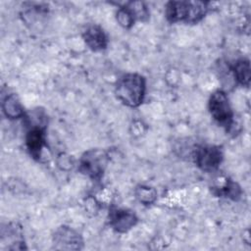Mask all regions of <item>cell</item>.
<instances>
[{"instance_id":"1","label":"cell","mask_w":251,"mask_h":251,"mask_svg":"<svg viewBox=\"0 0 251 251\" xmlns=\"http://www.w3.org/2000/svg\"><path fill=\"white\" fill-rule=\"evenodd\" d=\"M208 2L204 1H169L165 6V16L169 23L198 24L207 15Z\"/></svg>"},{"instance_id":"2","label":"cell","mask_w":251,"mask_h":251,"mask_svg":"<svg viewBox=\"0 0 251 251\" xmlns=\"http://www.w3.org/2000/svg\"><path fill=\"white\" fill-rule=\"evenodd\" d=\"M146 93V78L137 73L123 75L115 85L116 97L126 106L136 108L144 100Z\"/></svg>"},{"instance_id":"3","label":"cell","mask_w":251,"mask_h":251,"mask_svg":"<svg viewBox=\"0 0 251 251\" xmlns=\"http://www.w3.org/2000/svg\"><path fill=\"white\" fill-rule=\"evenodd\" d=\"M208 110L212 119L226 131H229L234 124V113L227 94L218 89L214 91L208 100Z\"/></svg>"},{"instance_id":"4","label":"cell","mask_w":251,"mask_h":251,"mask_svg":"<svg viewBox=\"0 0 251 251\" xmlns=\"http://www.w3.org/2000/svg\"><path fill=\"white\" fill-rule=\"evenodd\" d=\"M108 163L109 156L105 150L97 148L89 149L81 155L78 170L89 178L93 180H100L105 173Z\"/></svg>"},{"instance_id":"5","label":"cell","mask_w":251,"mask_h":251,"mask_svg":"<svg viewBox=\"0 0 251 251\" xmlns=\"http://www.w3.org/2000/svg\"><path fill=\"white\" fill-rule=\"evenodd\" d=\"M191 158L201 171L213 173L221 166L224 160V153L220 146L201 144L193 148Z\"/></svg>"},{"instance_id":"6","label":"cell","mask_w":251,"mask_h":251,"mask_svg":"<svg viewBox=\"0 0 251 251\" xmlns=\"http://www.w3.org/2000/svg\"><path fill=\"white\" fill-rule=\"evenodd\" d=\"M149 18V11L144 2L131 1L121 6L116 13L118 24L126 29H129L136 21L145 22Z\"/></svg>"},{"instance_id":"7","label":"cell","mask_w":251,"mask_h":251,"mask_svg":"<svg viewBox=\"0 0 251 251\" xmlns=\"http://www.w3.org/2000/svg\"><path fill=\"white\" fill-rule=\"evenodd\" d=\"M53 245L58 250H80L83 248L82 236L68 226H59L53 236Z\"/></svg>"},{"instance_id":"8","label":"cell","mask_w":251,"mask_h":251,"mask_svg":"<svg viewBox=\"0 0 251 251\" xmlns=\"http://www.w3.org/2000/svg\"><path fill=\"white\" fill-rule=\"evenodd\" d=\"M108 221L110 226L119 233H126L136 226L138 218L135 213L126 208H112Z\"/></svg>"},{"instance_id":"9","label":"cell","mask_w":251,"mask_h":251,"mask_svg":"<svg viewBox=\"0 0 251 251\" xmlns=\"http://www.w3.org/2000/svg\"><path fill=\"white\" fill-rule=\"evenodd\" d=\"M25 146L29 155L36 161L41 159V155L46 144L45 125L36 124L30 126L25 134Z\"/></svg>"},{"instance_id":"10","label":"cell","mask_w":251,"mask_h":251,"mask_svg":"<svg viewBox=\"0 0 251 251\" xmlns=\"http://www.w3.org/2000/svg\"><path fill=\"white\" fill-rule=\"evenodd\" d=\"M2 248L8 250H24L26 249L22 226L18 224H9L1 231Z\"/></svg>"},{"instance_id":"11","label":"cell","mask_w":251,"mask_h":251,"mask_svg":"<svg viewBox=\"0 0 251 251\" xmlns=\"http://www.w3.org/2000/svg\"><path fill=\"white\" fill-rule=\"evenodd\" d=\"M82 38L86 46L94 52L103 51L108 46L107 34L98 25H87L82 32Z\"/></svg>"},{"instance_id":"12","label":"cell","mask_w":251,"mask_h":251,"mask_svg":"<svg viewBox=\"0 0 251 251\" xmlns=\"http://www.w3.org/2000/svg\"><path fill=\"white\" fill-rule=\"evenodd\" d=\"M230 72L232 73L234 80L245 87H249L250 85V61L247 58L237 59L233 65L230 67Z\"/></svg>"},{"instance_id":"13","label":"cell","mask_w":251,"mask_h":251,"mask_svg":"<svg viewBox=\"0 0 251 251\" xmlns=\"http://www.w3.org/2000/svg\"><path fill=\"white\" fill-rule=\"evenodd\" d=\"M2 110L5 116L10 120L24 118L25 116L24 107L15 93L8 94L2 101Z\"/></svg>"},{"instance_id":"14","label":"cell","mask_w":251,"mask_h":251,"mask_svg":"<svg viewBox=\"0 0 251 251\" xmlns=\"http://www.w3.org/2000/svg\"><path fill=\"white\" fill-rule=\"evenodd\" d=\"M213 193L219 197H226L233 201H238L242 196L240 185L229 177H226L220 186L212 188Z\"/></svg>"},{"instance_id":"15","label":"cell","mask_w":251,"mask_h":251,"mask_svg":"<svg viewBox=\"0 0 251 251\" xmlns=\"http://www.w3.org/2000/svg\"><path fill=\"white\" fill-rule=\"evenodd\" d=\"M135 197L144 205H150L157 199V191L148 185H139L135 188Z\"/></svg>"}]
</instances>
